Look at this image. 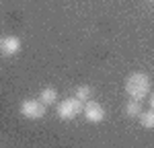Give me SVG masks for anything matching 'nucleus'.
Here are the masks:
<instances>
[{"mask_svg": "<svg viewBox=\"0 0 154 148\" xmlns=\"http://www.w3.org/2000/svg\"><path fill=\"white\" fill-rule=\"evenodd\" d=\"M150 2H154V0H150Z\"/></svg>", "mask_w": 154, "mask_h": 148, "instance_id": "11", "label": "nucleus"}, {"mask_svg": "<svg viewBox=\"0 0 154 148\" xmlns=\"http://www.w3.org/2000/svg\"><path fill=\"white\" fill-rule=\"evenodd\" d=\"M125 115L128 117H140V113H142V101H138V99H130L128 103H125Z\"/></svg>", "mask_w": 154, "mask_h": 148, "instance_id": "7", "label": "nucleus"}, {"mask_svg": "<svg viewBox=\"0 0 154 148\" xmlns=\"http://www.w3.org/2000/svg\"><path fill=\"white\" fill-rule=\"evenodd\" d=\"M140 123H142V128H146V130H154V109L142 111L140 113Z\"/></svg>", "mask_w": 154, "mask_h": 148, "instance_id": "8", "label": "nucleus"}, {"mask_svg": "<svg viewBox=\"0 0 154 148\" xmlns=\"http://www.w3.org/2000/svg\"><path fill=\"white\" fill-rule=\"evenodd\" d=\"M125 93L130 99H138V101H144L150 93V78L148 74L144 72H134L128 76L125 80Z\"/></svg>", "mask_w": 154, "mask_h": 148, "instance_id": "1", "label": "nucleus"}, {"mask_svg": "<svg viewBox=\"0 0 154 148\" xmlns=\"http://www.w3.org/2000/svg\"><path fill=\"white\" fill-rule=\"evenodd\" d=\"M82 107L84 103L78 97H70V99H64L62 103H58L56 113H58V117L62 122H72L74 117H78L82 113Z\"/></svg>", "mask_w": 154, "mask_h": 148, "instance_id": "2", "label": "nucleus"}, {"mask_svg": "<svg viewBox=\"0 0 154 148\" xmlns=\"http://www.w3.org/2000/svg\"><path fill=\"white\" fill-rule=\"evenodd\" d=\"M150 107H152V109H154V93H152V95H150Z\"/></svg>", "mask_w": 154, "mask_h": 148, "instance_id": "10", "label": "nucleus"}, {"mask_svg": "<svg viewBox=\"0 0 154 148\" xmlns=\"http://www.w3.org/2000/svg\"><path fill=\"white\" fill-rule=\"evenodd\" d=\"M21 113L27 119H43L48 113V105L41 99H25L21 103Z\"/></svg>", "mask_w": 154, "mask_h": 148, "instance_id": "3", "label": "nucleus"}, {"mask_svg": "<svg viewBox=\"0 0 154 148\" xmlns=\"http://www.w3.org/2000/svg\"><path fill=\"white\" fill-rule=\"evenodd\" d=\"M82 115L86 117V122L91 123H101L105 119V109H103V105L101 103H97V101H84V107H82Z\"/></svg>", "mask_w": 154, "mask_h": 148, "instance_id": "4", "label": "nucleus"}, {"mask_svg": "<svg viewBox=\"0 0 154 148\" xmlns=\"http://www.w3.org/2000/svg\"><path fill=\"white\" fill-rule=\"evenodd\" d=\"M91 95H93V88H91L88 85H80L78 88H76V95H74V97H78L84 103V101H88V99H91Z\"/></svg>", "mask_w": 154, "mask_h": 148, "instance_id": "9", "label": "nucleus"}, {"mask_svg": "<svg viewBox=\"0 0 154 148\" xmlns=\"http://www.w3.org/2000/svg\"><path fill=\"white\" fill-rule=\"evenodd\" d=\"M21 51V39L17 35L0 37V54L2 56H14Z\"/></svg>", "mask_w": 154, "mask_h": 148, "instance_id": "5", "label": "nucleus"}, {"mask_svg": "<svg viewBox=\"0 0 154 148\" xmlns=\"http://www.w3.org/2000/svg\"><path fill=\"white\" fill-rule=\"evenodd\" d=\"M39 99H41V101H43L48 107H51V105H58V91H56L54 86H45V88L41 91Z\"/></svg>", "mask_w": 154, "mask_h": 148, "instance_id": "6", "label": "nucleus"}]
</instances>
